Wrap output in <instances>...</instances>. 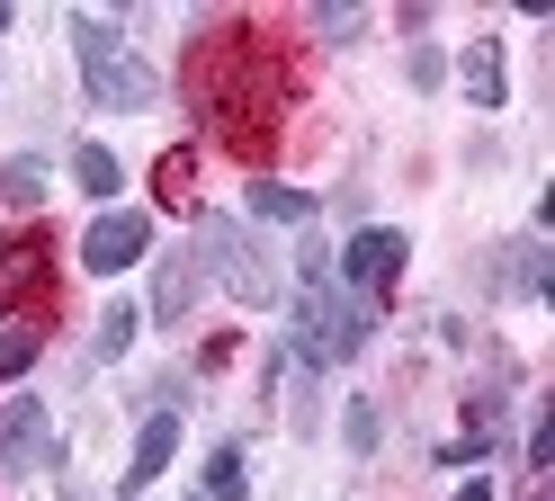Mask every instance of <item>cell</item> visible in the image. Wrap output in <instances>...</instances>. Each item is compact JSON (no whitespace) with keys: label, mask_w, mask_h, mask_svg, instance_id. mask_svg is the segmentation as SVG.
Instances as JSON below:
<instances>
[{"label":"cell","mask_w":555,"mask_h":501,"mask_svg":"<svg viewBox=\"0 0 555 501\" xmlns=\"http://www.w3.org/2000/svg\"><path fill=\"white\" fill-rule=\"evenodd\" d=\"M367 332H376V305H367V296H340L332 251H305V305H296V349H305V368H340V358H359Z\"/></svg>","instance_id":"1"},{"label":"cell","mask_w":555,"mask_h":501,"mask_svg":"<svg viewBox=\"0 0 555 501\" xmlns=\"http://www.w3.org/2000/svg\"><path fill=\"white\" fill-rule=\"evenodd\" d=\"M73 46H81V72H90V99H99V107H153V90H162V81H153V63H144V54H126L108 18H90V10H81V18H73Z\"/></svg>","instance_id":"2"},{"label":"cell","mask_w":555,"mask_h":501,"mask_svg":"<svg viewBox=\"0 0 555 501\" xmlns=\"http://www.w3.org/2000/svg\"><path fill=\"white\" fill-rule=\"evenodd\" d=\"M153 251V215H134V206H108L99 224L81 233V269H99V278H117V269H134Z\"/></svg>","instance_id":"3"},{"label":"cell","mask_w":555,"mask_h":501,"mask_svg":"<svg viewBox=\"0 0 555 501\" xmlns=\"http://www.w3.org/2000/svg\"><path fill=\"white\" fill-rule=\"evenodd\" d=\"M46 457H54V412L37 394H18V403L0 412V475H37Z\"/></svg>","instance_id":"4"},{"label":"cell","mask_w":555,"mask_h":501,"mask_svg":"<svg viewBox=\"0 0 555 501\" xmlns=\"http://www.w3.org/2000/svg\"><path fill=\"white\" fill-rule=\"evenodd\" d=\"M206 269H216L224 286H233V296L242 305H278V278L251 260V251H242V233L224 224V215H216V224H206Z\"/></svg>","instance_id":"5"},{"label":"cell","mask_w":555,"mask_h":501,"mask_svg":"<svg viewBox=\"0 0 555 501\" xmlns=\"http://www.w3.org/2000/svg\"><path fill=\"white\" fill-rule=\"evenodd\" d=\"M403 233H386V224H367V233H350V242H340V278H350L359 286V296H376V286H395L403 278Z\"/></svg>","instance_id":"6"},{"label":"cell","mask_w":555,"mask_h":501,"mask_svg":"<svg viewBox=\"0 0 555 501\" xmlns=\"http://www.w3.org/2000/svg\"><path fill=\"white\" fill-rule=\"evenodd\" d=\"M170 457H180V412H153L134 429V465H126V492H144L153 475H170Z\"/></svg>","instance_id":"7"},{"label":"cell","mask_w":555,"mask_h":501,"mask_svg":"<svg viewBox=\"0 0 555 501\" xmlns=\"http://www.w3.org/2000/svg\"><path fill=\"white\" fill-rule=\"evenodd\" d=\"M189 305H197V260H189V251H170V260H162V286H153V313L180 322Z\"/></svg>","instance_id":"8"},{"label":"cell","mask_w":555,"mask_h":501,"mask_svg":"<svg viewBox=\"0 0 555 501\" xmlns=\"http://www.w3.org/2000/svg\"><path fill=\"white\" fill-rule=\"evenodd\" d=\"M251 215H260V224H305L314 197H305V189H278V179H251Z\"/></svg>","instance_id":"9"},{"label":"cell","mask_w":555,"mask_h":501,"mask_svg":"<svg viewBox=\"0 0 555 501\" xmlns=\"http://www.w3.org/2000/svg\"><path fill=\"white\" fill-rule=\"evenodd\" d=\"M73 179H81L90 197H117V189H126V170H117L108 143H81V153H73Z\"/></svg>","instance_id":"10"},{"label":"cell","mask_w":555,"mask_h":501,"mask_svg":"<svg viewBox=\"0 0 555 501\" xmlns=\"http://www.w3.org/2000/svg\"><path fill=\"white\" fill-rule=\"evenodd\" d=\"M251 492V465H242V448H216L206 457V501H242Z\"/></svg>","instance_id":"11"},{"label":"cell","mask_w":555,"mask_h":501,"mask_svg":"<svg viewBox=\"0 0 555 501\" xmlns=\"http://www.w3.org/2000/svg\"><path fill=\"white\" fill-rule=\"evenodd\" d=\"M466 99H475V107H502V54H493V46L466 54Z\"/></svg>","instance_id":"12"},{"label":"cell","mask_w":555,"mask_h":501,"mask_svg":"<svg viewBox=\"0 0 555 501\" xmlns=\"http://www.w3.org/2000/svg\"><path fill=\"white\" fill-rule=\"evenodd\" d=\"M0 189H10V206H37V197H46V162H37V153H18L10 170H0Z\"/></svg>","instance_id":"13"},{"label":"cell","mask_w":555,"mask_h":501,"mask_svg":"<svg viewBox=\"0 0 555 501\" xmlns=\"http://www.w3.org/2000/svg\"><path fill=\"white\" fill-rule=\"evenodd\" d=\"M134 322H144L134 305H108V313H99V358H117V349L134 341Z\"/></svg>","instance_id":"14"},{"label":"cell","mask_w":555,"mask_h":501,"mask_svg":"<svg viewBox=\"0 0 555 501\" xmlns=\"http://www.w3.org/2000/svg\"><path fill=\"white\" fill-rule=\"evenodd\" d=\"M27 368H37V332L18 322V332H0V376H27Z\"/></svg>","instance_id":"15"},{"label":"cell","mask_w":555,"mask_h":501,"mask_svg":"<svg viewBox=\"0 0 555 501\" xmlns=\"http://www.w3.org/2000/svg\"><path fill=\"white\" fill-rule=\"evenodd\" d=\"M350 448H359V457L376 448V403H350Z\"/></svg>","instance_id":"16"},{"label":"cell","mask_w":555,"mask_h":501,"mask_svg":"<svg viewBox=\"0 0 555 501\" xmlns=\"http://www.w3.org/2000/svg\"><path fill=\"white\" fill-rule=\"evenodd\" d=\"M457 501H493V484H466V492H457Z\"/></svg>","instance_id":"17"},{"label":"cell","mask_w":555,"mask_h":501,"mask_svg":"<svg viewBox=\"0 0 555 501\" xmlns=\"http://www.w3.org/2000/svg\"><path fill=\"white\" fill-rule=\"evenodd\" d=\"M0 27H10V0H0Z\"/></svg>","instance_id":"18"}]
</instances>
